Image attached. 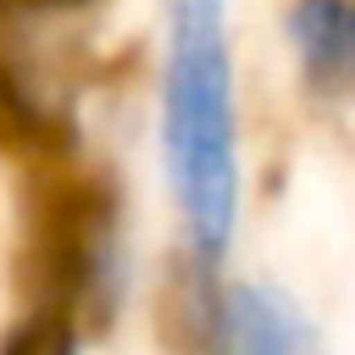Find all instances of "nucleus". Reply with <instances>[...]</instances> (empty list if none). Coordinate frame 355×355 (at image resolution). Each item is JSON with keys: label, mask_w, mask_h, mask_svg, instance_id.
<instances>
[{"label": "nucleus", "mask_w": 355, "mask_h": 355, "mask_svg": "<svg viewBox=\"0 0 355 355\" xmlns=\"http://www.w3.org/2000/svg\"><path fill=\"white\" fill-rule=\"evenodd\" d=\"M155 150L178 222V250L222 272L244 222V122L233 0H161Z\"/></svg>", "instance_id": "1"}, {"label": "nucleus", "mask_w": 355, "mask_h": 355, "mask_svg": "<svg viewBox=\"0 0 355 355\" xmlns=\"http://www.w3.org/2000/svg\"><path fill=\"white\" fill-rule=\"evenodd\" d=\"M161 322L183 355H322L316 322L283 283L211 272L183 255L166 266Z\"/></svg>", "instance_id": "2"}, {"label": "nucleus", "mask_w": 355, "mask_h": 355, "mask_svg": "<svg viewBox=\"0 0 355 355\" xmlns=\"http://www.w3.org/2000/svg\"><path fill=\"white\" fill-rule=\"evenodd\" d=\"M344 33H349V0H288L283 39H288V55L311 94H349L344 89Z\"/></svg>", "instance_id": "3"}, {"label": "nucleus", "mask_w": 355, "mask_h": 355, "mask_svg": "<svg viewBox=\"0 0 355 355\" xmlns=\"http://www.w3.org/2000/svg\"><path fill=\"white\" fill-rule=\"evenodd\" d=\"M344 89H355V0H349V33H344Z\"/></svg>", "instance_id": "4"}]
</instances>
